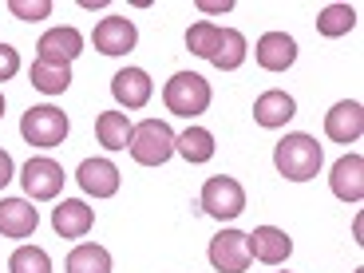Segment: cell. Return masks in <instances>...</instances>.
<instances>
[{
  "label": "cell",
  "instance_id": "1",
  "mask_svg": "<svg viewBox=\"0 0 364 273\" xmlns=\"http://www.w3.org/2000/svg\"><path fill=\"white\" fill-rule=\"evenodd\" d=\"M321 163H325L321 143L313 135H305V131H293V135H285L282 143L273 146V166H277V174H282V178H289V182L317 178Z\"/></svg>",
  "mask_w": 364,
  "mask_h": 273
},
{
  "label": "cell",
  "instance_id": "2",
  "mask_svg": "<svg viewBox=\"0 0 364 273\" xmlns=\"http://www.w3.org/2000/svg\"><path fill=\"white\" fill-rule=\"evenodd\" d=\"M127 151H131V159H135L139 166H163L166 159L174 155L171 123H163V119H143V123H135Z\"/></svg>",
  "mask_w": 364,
  "mask_h": 273
},
{
  "label": "cell",
  "instance_id": "3",
  "mask_svg": "<svg viewBox=\"0 0 364 273\" xmlns=\"http://www.w3.org/2000/svg\"><path fill=\"white\" fill-rule=\"evenodd\" d=\"M163 103L171 107V115L194 119L210 107V83L194 72H174L171 83L163 87Z\"/></svg>",
  "mask_w": 364,
  "mask_h": 273
},
{
  "label": "cell",
  "instance_id": "4",
  "mask_svg": "<svg viewBox=\"0 0 364 273\" xmlns=\"http://www.w3.org/2000/svg\"><path fill=\"white\" fill-rule=\"evenodd\" d=\"M72 131L68 115L60 107H28L24 119H20V135H24L28 146H60Z\"/></svg>",
  "mask_w": 364,
  "mask_h": 273
},
{
  "label": "cell",
  "instance_id": "5",
  "mask_svg": "<svg viewBox=\"0 0 364 273\" xmlns=\"http://www.w3.org/2000/svg\"><path fill=\"white\" fill-rule=\"evenodd\" d=\"M242 210H246L242 182L230 178V174L206 178V186H202V214H210V218H218V222H230V218H237Z\"/></svg>",
  "mask_w": 364,
  "mask_h": 273
},
{
  "label": "cell",
  "instance_id": "6",
  "mask_svg": "<svg viewBox=\"0 0 364 273\" xmlns=\"http://www.w3.org/2000/svg\"><path fill=\"white\" fill-rule=\"evenodd\" d=\"M20 182H24V194L32 202H48V198H55V194L64 191V166L55 163V159H48V155H36V159L24 163Z\"/></svg>",
  "mask_w": 364,
  "mask_h": 273
},
{
  "label": "cell",
  "instance_id": "7",
  "mask_svg": "<svg viewBox=\"0 0 364 273\" xmlns=\"http://www.w3.org/2000/svg\"><path fill=\"white\" fill-rule=\"evenodd\" d=\"M250 237L242 230H222L214 242H210V265L218 273H246L250 269Z\"/></svg>",
  "mask_w": 364,
  "mask_h": 273
},
{
  "label": "cell",
  "instance_id": "8",
  "mask_svg": "<svg viewBox=\"0 0 364 273\" xmlns=\"http://www.w3.org/2000/svg\"><path fill=\"white\" fill-rule=\"evenodd\" d=\"M91 44L103 55H127L131 48L139 44V28H135V20H127V16H107V20L95 24Z\"/></svg>",
  "mask_w": 364,
  "mask_h": 273
},
{
  "label": "cell",
  "instance_id": "9",
  "mask_svg": "<svg viewBox=\"0 0 364 273\" xmlns=\"http://www.w3.org/2000/svg\"><path fill=\"white\" fill-rule=\"evenodd\" d=\"M325 135L333 139V143H341V146L356 143V139L364 135V107L356 100L333 103V107H328V115H325Z\"/></svg>",
  "mask_w": 364,
  "mask_h": 273
},
{
  "label": "cell",
  "instance_id": "10",
  "mask_svg": "<svg viewBox=\"0 0 364 273\" xmlns=\"http://www.w3.org/2000/svg\"><path fill=\"white\" fill-rule=\"evenodd\" d=\"M36 52H40L44 64H68L72 68V60L83 52V32L80 28H48L44 36H40Z\"/></svg>",
  "mask_w": 364,
  "mask_h": 273
},
{
  "label": "cell",
  "instance_id": "11",
  "mask_svg": "<svg viewBox=\"0 0 364 273\" xmlns=\"http://www.w3.org/2000/svg\"><path fill=\"white\" fill-rule=\"evenodd\" d=\"M75 182L91 198H111V194H119V166L111 159H83L80 171H75Z\"/></svg>",
  "mask_w": 364,
  "mask_h": 273
},
{
  "label": "cell",
  "instance_id": "12",
  "mask_svg": "<svg viewBox=\"0 0 364 273\" xmlns=\"http://www.w3.org/2000/svg\"><path fill=\"white\" fill-rule=\"evenodd\" d=\"M111 95H115L127 111H139V107L151 103L155 87H151V75H146L143 68H123V72H115V80H111Z\"/></svg>",
  "mask_w": 364,
  "mask_h": 273
},
{
  "label": "cell",
  "instance_id": "13",
  "mask_svg": "<svg viewBox=\"0 0 364 273\" xmlns=\"http://www.w3.org/2000/svg\"><path fill=\"white\" fill-rule=\"evenodd\" d=\"M91 226H95V210H91L87 202H80V198H64L52 210V230L60 237H68V242L91 234Z\"/></svg>",
  "mask_w": 364,
  "mask_h": 273
},
{
  "label": "cell",
  "instance_id": "14",
  "mask_svg": "<svg viewBox=\"0 0 364 273\" xmlns=\"http://www.w3.org/2000/svg\"><path fill=\"white\" fill-rule=\"evenodd\" d=\"M246 237H250V257L262 262V265H282L285 257L293 254L289 234L277 230V226H257L254 234H246Z\"/></svg>",
  "mask_w": 364,
  "mask_h": 273
},
{
  "label": "cell",
  "instance_id": "15",
  "mask_svg": "<svg viewBox=\"0 0 364 273\" xmlns=\"http://www.w3.org/2000/svg\"><path fill=\"white\" fill-rule=\"evenodd\" d=\"M254 55L265 72H285V68H293V60H297V44H293V36H285V32H265V36L257 40Z\"/></svg>",
  "mask_w": 364,
  "mask_h": 273
},
{
  "label": "cell",
  "instance_id": "16",
  "mask_svg": "<svg viewBox=\"0 0 364 273\" xmlns=\"http://www.w3.org/2000/svg\"><path fill=\"white\" fill-rule=\"evenodd\" d=\"M36 226H40V214L32 210V202H24V198L0 202V234L4 237H32Z\"/></svg>",
  "mask_w": 364,
  "mask_h": 273
},
{
  "label": "cell",
  "instance_id": "17",
  "mask_svg": "<svg viewBox=\"0 0 364 273\" xmlns=\"http://www.w3.org/2000/svg\"><path fill=\"white\" fill-rule=\"evenodd\" d=\"M328 182H333V194H337L341 202H360L364 198V159L360 155L337 159Z\"/></svg>",
  "mask_w": 364,
  "mask_h": 273
},
{
  "label": "cell",
  "instance_id": "18",
  "mask_svg": "<svg viewBox=\"0 0 364 273\" xmlns=\"http://www.w3.org/2000/svg\"><path fill=\"white\" fill-rule=\"evenodd\" d=\"M293 115H297V103H293V95H285V91H265V95H257V103H254V119L269 131L285 127Z\"/></svg>",
  "mask_w": 364,
  "mask_h": 273
},
{
  "label": "cell",
  "instance_id": "19",
  "mask_svg": "<svg viewBox=\"0 0 364 273\" xmlns=\"http://www.w3.org/2000/svg\"><path fill=\"white\" fill-rule=\"evenodd\" d=\"M131 131H135V123H131L123 111H103V115L95 119L100 146H107V151H127V146H131Z\"/></svg>",
  "mask_w": 364,
  "mask_h": 273
},
{
  "label": "cell",
  "instance_id": "20",
  "mask_svg": "<svg viewBox=\"0 0 364 273\" xmlns=\"http://www.w3.org/2000/svg\"><path fill=\"white\" fill-rule=\"evenodd\" d=\"M174 151L186 163H210L214 159V135L206 127H186L182 135H174Z\"/></svg>",
  "mask_w": 364,
  "mask_h": 273
},
{
  "label": "cell",
  "instance_id": "21",
  "mask_svg": "<svg viewBox=\"0 0 364 273\" xmlns=\"http://www.w3.org/2000/svg\"><path fill=\"white\" fill-rule=\"evenodd\" d=\"M242 60H246V36H242L237 28H222L218 48H214V55H210V64L218 68V72H234V68H242Z\"/></svg>",
  "mask_w": 364,
  "mask_h": 273
},
{
  "label": "cell",
  "instance_id": "22",
  "mask_svg": "<svg viewBox=\"0 0 364 273\" xmlns=\"http://www.w3.org/2000/svg\"><path fill=\"white\" fill-rule=\"evenodd\" d=\"M356 28V9L353 4H325V9L317 12V32L328 40H337V36H348Z\"/></svg>",
  "mask_w": 364,
  "mask_h": 273
},
{
  "label": "cell",
  "instance_id": "23",
  "mask_svg": "<svg viewBox=\"0 0 364 273\" xmlns=\"http://www.w3.org/2000/svg\"><path fill=\"white\" fill-rule=\"evenodd\" d=\"M32 87L44 91V95H64V91L72 87V68L36 60V64H32Z\"/></svg>",
  "mask_w": 364,
  "mask_h": 273
},
{
  "label": "cell",
  "instance_id": "24",
  "mask_svg": "<svg viewBox=\"0 0 364 273\" xmlns=\"http://www.w3.org/2000/svg\"><path fill=\"white\" fill-rule=\"evenodd\" d=\"M68 273H111V254L95 242H83L68 254Z\"/></svg>",
  "mask_w": 364,
  "mask_h": 273
},
{
  "label": "cell",
  "instance_id": "25",
  "mask_svg": "<svg viewBox=\"0 0 364 273\" xmlns=\"http://www.w3.org/2000/svg\"><path fill=\"white\" fill-rule=\"evenodd\" d=\"M9 273H52V257L40 246H20L9 257Z\"/></svg>",
  "mask_w": 364,
  "mask_h": 273
},
{
  "label": "cell",
  "instance_id": "26",
  "mask_svg": "<svg viewBox=\"0 0 364 273\" xmlns=\"http://www.w3.org/2000/svg\"><path fill=\"white\" fill-rule=\"evenodd\" d=\"M218 36H222V28H218V24L198 20V24L186 32V48H191L194 55H202V60H210V55H214V48H218Z\"/></svg>",
  "mask_w": 364,
  "mask_h": 273
},
{
  "label": "cell",
  "instance_id": "27",
  "mask_svg": "<svg viewBox=\"0 0 364 273\" xmlns=\"http://www.w3.org/2000/svg\"><path fill=\"white\" fill-rule=\"evenodd\" d=\"M9 9L16 20H48L52 16V0H32V4L28 0H12Z\"/></svg>",
  "mask_w": 364,
  "mask_h": 273
},
{
  "label": "cell",
  "instance_id": "28",
  "mask_svg": "<svg viewBox=\"0 0 364 273\" xmlns=\"http://www.w3.org/2000/svg\"><path fill=\"white\" fill-rule=\"evenodd\" d=\"M20 72V52L12 44H0V83H9Z\"/></svg>",
  "mask_w": 364,
  "mask_h": 273
},
{
  "label": "cell",
  "instance_id": "29",
  "mask_svg": "<svg viewBox=\"0 0 364 273\" xmlns=\"http://www.w3.org/2000/svg\"><path fill=\"white\" fill-rule=\"evenodd\" d=\"M12 171H16V166H12V155L9 151H0V191L12 182Z\"/></svg>",
  "mask_w": 364,
  "mask_h": 273
},
{
  "label": "cell",
  "instance_id": "30",
  "mask_svg": "<svg viewBox=\"0 0 364 273\" xmlns=\"http://www.w3.org/2000/svg\"><path fill=\"white\" fill-rule=\"evenodd\" d=\"M230 9H234L230 0H222V4H202V12H230Z\"/></svg>",
  "mask_w": 364,
  "mask_h": 273
},
{
  "label": "cell",
  "instance_id": "31",
  "mask_svg": "<svg viewBox=\"0 0 364 273\" xmlns=\"http://www.w3.org/2000/svg\"><path fill=\"white\" fill-rule=\"evenodd\" d=\"M0 115H4V95H0Z\"/></svg>",
  "mask_w": 364,
  "mask_h": 273
}]
</instances>
